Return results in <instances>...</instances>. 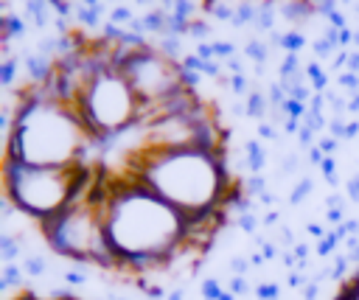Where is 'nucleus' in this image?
<instances>
[{
  "instance_id": "obj_7",
  "label": "nucleus",
  "mask_w": 359,
  "mask_h": 300,
  "mask_svg": "<svg viewBox=\"0 0 359 300\" xmlns=\"http://www.w3.org/2000/svg\"><path fill=\"white\" fill-rule=\"evenodd\" d=\"M118 67L135 87L143 107L160 104V101L177 95L180 90H188L182 81V64L177 59H168L149 42L143 48H137L135 53H129Z\"/></svg>"
},
{
  "instance_id": "obj_28",
  "label": "nucleus",
  "mask_w": 359,
  "mask_h": 300,
  "mask_svg": "<svg viewBox=\"0 0 359 300\" xmlns=\"http://www.w3.org/2000/svg\"><path fill=\"white\" fill-rule=\"evenodd\" d=\"M320 149L328 154V151H334L337 149V137H325V140H320Z\"/></svg>"
},
{
  "instance_id": "obj_9",
  "label": "nucleus",
  "mask_w": 359,
  "mask_h": 300,
  "mask_svg": "<svg viewBox=\"0 0 359 300\" xmlns=\"http://www.w3.org/2000/svg\"><path fill=\"white\" fill-rule=\"evenodd\" d=\"M255 28H258V31H266V34L275 31V3H272V0H264V3L258 6Z\"/></svg>"
},
{
  "instance_id": "obj_31",
  "label": "nucleus",
  "mask_w": 359,
  "mask_h": 300,
  "mask_svg": "<svg viewBox=\"0 0 359 300\" xmlns=\"http://www.w3.org/2000/svg\"><path fill=\"white\" fill-rule=\"evenodd\" d=\"M50 300H76V297H70V294H59V297H50Z\"/></svg>"
},
{
  "instance_id": "obj_6",
  "label": "nucleus",
  "mask_w": 359,
  "mask_h": 300,
  "mask_svg": "<svg viewBox=\"0 0 359 300\" xmlns=\"http://www.w3.org/2000/svg\"><path fill=\"white\" fill-rule=\"evenodd\" d=\"M76 109L81 112L95 140L104 143L123 135L132 126H140L143 101L137 98L135 87L129 84V79L118 64H104L81 90Z\"/></svg>"
},
{
  "instance_id": "obj_32",
  "label": "nucleus",
  "mask_w": 359,
  "mask_h": 300,
  "mask_svg": "<svg viewBox=\"0 0 359 300\" xmlns=\"http://www.w3.org/2000/svg\"><path fill=\"white\" fill-rule=\"evenodd\" d=\"M337 300H351V297H348L345 292H339V294H337Z\"/></svg>"
},
{
  "instance_id": "obj_23",
  "label": "nucleus",
  "mask_w": 359,
  "mask_h": 300,
  "mask_svg": "<svg viewBox=\"0 0 359 300\" xmlns=\"http://www.w3.org/2000/svg\"><path fill=\"white\" fill-rule=\"evenodd\" d=\"M255 221H258V219H255V216L247 210V213H241V219H238V227H241L244 233H255Z\"/></svg>"
},
{
  "instance_id": "obj_30",
  "label": "nucleus",
  "mask_w": 359,
  "mask_h": 300,
  "mask_svg": "<svg viewBox=\"0 0 359 300\" xmlns=\"http://www.w3.org/2000/svg\"><path fill=\"white\" fill-rule=\"evenodd\" d=\"M219 300H236V294H233V292H230V289H224V292H222V297H219Z\"/></svg>"
},
{
  "instance_id": "obj_27",
  "label": "nucleus",
  "mask_w": 359,
  "mask_h": 300,
  "mask_svg": "<svg viewBox=\"0 0 359 300\" xmlns=\"http://www.w3.org/2000/svg\"><path fill=\"white\" fill-rule=\"evenodd\" d=\"M306 233H309V236H317V238H320V241H323V238H325V230H323V227H320V224H306Z\"/></svg>"
},
{
  "instance_id": "obj_33",
  "label": "nucleus",
  "mask_w": 359,
  "mask_h": 300,
  "mask_svg": "<svg viewBox=\"0 0 359 300\" xmlns=\"http://www.w3.org/2000/svg\"><path fill=\"white\" fill-rule=\"evenodd\" d=\"M135 3H149V0H135Z\"/></svg>"
},
{
  "instance_id": "obj_21",
  "label": "nucleus",
  "mask_w": 359,
  "mask_h": 300,
  "mask_svg": "<svg viewBox=\"0 0 359 300\" xmlns=\"http://www.w3.org/2000/svg\"><path fill=\"white\" fill-rule=\"evenodd\" d=\"M14 73H17V62H14V59H6V62H3V73H0L6 87H11V81H14Z\"/></svg>"
},
{
  "instance_id": "obj_8",
  "label": "nucleus",
  "mask_w": 359,
  "mask_h": 300,
  "mask_svg": "<svg viewBox=\"0 0 359 300\" xmlns=\"http://www.w3.org/2000/svg\"><path fill=\"white\" fill-rule=\"evenodd\" d=\"M140 20H143L146 34H163V36L168 34V11L165 8H151Z\"/></svg>"
},
{
  "instance_id": "obj_24",
  "label": "nucleus",
  "mask_w": 359,
  "mask_h": 300,
  "mask_svg": "<svg viewBox=\"0 0 359 300\" xmlns=\"http://www.w3.org/2000/svg\"><path fill=\"white\" fill-rule=\"evenodd\" d=\"M328 25H331V28H339V31L348 28V25H345V14H342L339 8H334V11L328 14Z\"/></svg>"
},
{
  "instance_id": "obj_17",
  "label": "nucleus",
  "mask_w": 359,
  "mask_h": 300,
  "mask_svg": "<svg viewBox=\"0 0 359 300\" xmlns=\"http://www.w3.org/2000/svg\"><path fill=\"white\" fill-rule=\"evenodd\" d=\"M255 297L258 300H278L280 297V286L278 283H258L255 286Z\"/></svg>"
},
{
  "instance_id": "obj_20",
  "label": "nucleus",
  "mask_w": 359,
  "mask_h": 300,
  "mask_svg": "<svg viewBox=\"0 0 359 300\" xmlns=\"http://www.w3.org/2000/svg\"><path fill=\"white\" fill-rule=\"evenodd\" d=\"M188 34L202 39V36H208V34H210V25H208V22H202V20H191V25H188Z\"/></svg>"
},
{
  "instance_id": "obj_11",
  "label": "nucleus",
  "mask_w": 359,
  "mask_h": 300,
  "mask_svg": "<svg viewBox=\"0 0 359 300\" xmlns=\"http://www.w3.org/2000/svg\"><path fill=\"white\" fill-rule=\"evenodd\" d=\"M303 45H306V36H303L300 28H292V31H286V34L280 36V48H283V53H297Z\"/></svg>"
},
{
  "instance_id": "obj_5",
  "label": "nucleus",
  "mask_w": 359,
  "mask_h": 300,
  "mask_svg": "<svg viewBox=\"0 0 359 300\" xmlns=\"http://www.w3.org/2000/svg\"><path fill=\"white\" fill-rule=\"evenodd\" d=\"M45 244L73 261V264H95L104 269H115V255L107 241L104 224V182H90L76 202H70L59 216L39 224Z\"/></svg>"
},
{
  "instance_id": "obj_12",
  "label": "nucleus",
  "mask_w": 359,
  "mask_h": 300,
  "mask_svg": "<svg viewBox=\"0 0 359 300\" xmlns=\"http://www.w3.org/2000/svg\"><path fill=\"white\" fill-rule=\"evenodd\" d=\"M280 81H289L292 76H297V73H303V67H300V59H297V53H283V62H280Z\"/></svg>"
},
{
  "instance_id": "obj_16",
  "label": "nucleus",
  "mask_w": 359,
  "mask_h": 300,
  "mask_svg": "<svg viewBox=\"0 0 359 300\" xmlns=\"http://www.w3.org/2000/svg\"><path fill=\"white\" fill-rule=\"evenodd\" d=\"M76 17L81 20V25L95 28V25H98V17H101V8H84V6H79V8H76Z\"/></svg>"
},
{
  "instance_id": "obj_18",
  "label": "nucleus",
  "mask_w": 359,
  "mask_h": 300,
  "mask_svg": "<svg viewBox=\"0 0 359 300\" xmlns=\"http://www.w3.org/2000/svg\"><path fill=\"white\" fill-rule=\"evenodd\" d=\"M213 53H216V59H233L236 48H233V42L219 39V42H213Z\"/></svg>"
},
{
  "instance_id": "obj_22",
  "label": "nucleus",
  "mask_w": 359,
  "mask_h": 300,
  "mask_svg": "<svg viewBox=\"0 0 359 300\" xmlns=\"http://www.w3.org/2000/svg\"><path fill=\"white\" fill-rule=\"evenodd\" d=\"M342 292H345L351 300H359V272H356V275L342 286Z\"/></svg>"
},
{
  "instance_id": "obj_3",
  "label": "nucleus",
  "mask_w": 359,
  "mask_h": 300,
  "mask_svg": "<svg viewBox=\"0 0 359 300\" xmlns=\"http://www.w3.org/2000/svg\"><path fill=\"white\" fill-rule=\"evenodd\" d=\"M129 177L177 207L191 224L219 219L230 202V174L222 151H132Z\"/></svg>"
},
{
  "instance_id": "obj_29",
  "label": "nucleus",
  "mask_w": 359,
  "mask_h": 300,
  "mask_svg": "<svg viewBox=\"0 0 359 300\" xmlns=\"http://www.w3.org/2000/svg\"><path fill=\"white\" fill-rule=\"evenodd\" d=\"M165 300H185V294H182V289H174V292H171Z\"/></svg>"
},
{
  "instance_id": "obj_14",
  "label": "nucleus",
  "mask_w": 359,
  "mask_h": 300,
  "mask_svg": "<svg viewBox=\"0 0 359 300\" xmlns=\"http://www.w3.org/2000/svg\"><path fill=\"white\" fill-rule=\"evenodd\" d=\"M132 20H135V14H132L129 6H115V8L109 11V22H115V25H121V28H126Z\"/></svg>"
},
{
  "instance_id": "obj_25",
  "label": "nucleus",
  "mask_w": 359,
  "mask_h": 300,
  "mask_svg": "<svg viewBox=\"0 0 359 300\" xmlns=\"http://www.w3.org/2000/svg\"><path fill=\"white\" fill-rule=\"evenodd\" d=\"M258 135H261V140H278V132H275L272 123H261L258 126Z\"/></svg>"
},
{
  "instance_id": "obj_2",
  "label": "nucleus",
  "mask_w": 359,
  "mask_h": 300,
  "mask_svg": "<svg viewBox=\"0 0 359 300\" xmlns=\"http://www.w3.org/2000/svg\"><path fill=\"white\" fill-rule=\"evenodd\" d=\"M95 143L81 112L59 98L50 76L45 84H34L20 95L11 129L6 132V160L73 168L87 165V154Z\"/></svg>"
},
{
  "instance_id": "obj_26",
  "label": "nucleus",
  "mask_w": 359,
  "mask_h": 300,
  "mask_svg": "<svg viewBox=\"0 0 359 300\" xmlns=\"http://www.w3.org/2000/svg\"><path fill=\"white\" fill-rule=\"evenodd\" d=\"M348 73H356L359 76V50H351L348 53Z\"/></svg>"
},
{
  "instance_id": "obj_1",
  "label": "nucleus",
  "mask_w": 359,
  "mask_h": 300,
  "mask_svg": "<svg viewBox=\"0 0 359 300\" xmlns=\"http://www.w3.org/2000/svg\"><path fill=\"white\" fill-rule=\"evenodd\" d=\"M104 224L115 269H163L191 241V221L132 177L104 182Z\"/></svg>"
},
{
  "instance_id": "obj_13",
  "label": "nucleus",
  "mask_w": 359,
  "mask_h": 300,
  "mask_svg": "<svg viewBox=\"0 0 359 300\" xmlns=\"http://www.w3.org/2000/svg\"><path fill=\"white\" fill-rule=\"evenodd\" d=\"M244 53L255 62V64H264L266 62V56H269V50H266V42H261V39H250L247 45H244Z\"/></svg>"
},
{
  "instance_id": "obj_15",
  "label": "nucleus",
  "mask_w": 359,
  "mask_h": 300,
  "mask_svg": "<svg viewBox=\"0 0 359 300\" xmlns=\"http://www.w3.org/2000/svg\"><path fill=\"white\" fill-rule=\"evenodd\" d=\"M199 292H202V297H205V300H219L224 289H222V283H219L216 278H205V280H202V289H199Z\"/></svg>"
},
{
  "instance_id": "obj_10",
  "label": "nucleus",
  "mask_w": 359,
  "mask_h": 300,
  "mask_svg": "<svg viewBox=\"0 0 359 300\" xmlns=\"http://www.w3.org/2000/svg\"><path fill=\"white\" fill-rule=\"evenodd\" d=\"M303 73H306V79H309V87H311L314 93H325V84H328V76L323 73V67H320L317 62H309V64L303 67Z\"/></svg>"
},
{
  "instance_id": "obj_4",
  "label": "nucleus",
  "mask_w": 359,
  "mask_h": 300,
  "mask_svg": "<svg viewBox=\"0 0 359 300\" xmlns=\"http://www.w3.org/2000/svg\"><path fill=\"white\" fill-rule=\"evenodd\" d=\"M93 182L90 165L56 168V165H25L3 160V196L25 219L36 224L59 216L76 196Z\"/></svg>"
},
{
  "instance_id": "obj_19",
  "label": "nucleus",
  "mask_w": 359,
  "mask_h": 300,
  "mask_svg": "<svg viewBox=\"0 0 359 300\" xmlns=\"http://www.w3.org/2000/svg\"><path fill=\"white\" fill-rule=\"evenodd\" d=\"M311 48H314V56H328V53L334 50V42L325 39V36H320V39L311 42Z\"/></svg>"
}]
</instances>
